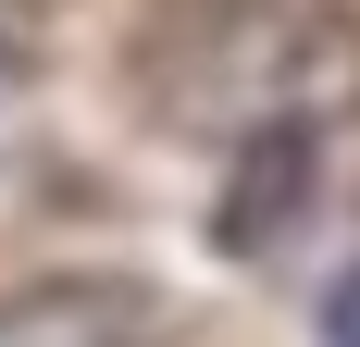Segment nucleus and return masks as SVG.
<instances>
[{
	"label": "nucleus",
	"mask_w": 360,
	"mask_h": 347,
	"mask_svg": "<svg viewBox=\"0 0 360 347\" xmlns=\"http://www.w3.org/2000/svg\"><path fill=\"white\" fill-rule=\"evenodd\" d=\"M298 211H311V124H261V137H236V186H224V211H212V248L261 261Z\"/></svg>",
	"instance_id": "obj_2"
},
{
	"label": "nucleus",
	"mask_w": 360,
	"mask_h": 347,
	"mask_svg": "<svg viewBox=\"0 0 360 347\" xmlns=\"http://www.w3.org/2000/svg\"><path fill=\"white\" fill-rule=\"evenodd\" d=\"M162 124L186 137H261V124H311L360 112V25L323 0H199L162 50H149Z\"/></svg>",
	"instance_id": "obj_1"
},
{
	"label": "nucleus",
	"mask_w": 360,
	"mask_h": 347,
	"mask_svg": "<svg viewBox=\"0 0 360 347\" xmlns=\"http://www.w3.org/2000/svg\"><path fill=\"white\" fill-rule=\"evenodd\" d=\"M323 347H360V261L323 285Z\"/></svg>",
	"instance_id": "obj_3"
}]
</instances>
